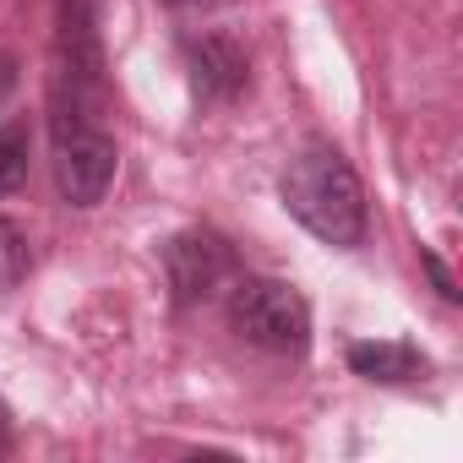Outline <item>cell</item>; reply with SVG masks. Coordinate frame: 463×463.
Returning <instances> with one entry per match:
<instances>
[{"label": "cell", "mask_w": 463, "mask_h": 463, "mask_svg": "<svg viewBox=\"0 0 463 463\" xmlns=\"http://www.w3.org/2000/svg\"><path fill=\"white\" fill-rule=\"evenodd\" d=\"M279 196L289 207V218L322 246H338V251H354L365 241V223H371V207H365V185L354 175V164L338 153V147H306L289 158L284 180H279Z\"/></svg>", "instance_id": "6da1fadb"}, {"label": "cell", "mask_w": 463, "mask_h": 463, "mask_svg": "<svg viewBox=\"0 0 463 463\" xmlns=\"http://www.w3.org/2000/svg\"><path fill=\"white\" fill-rule=\"evenodd\" d=\"M104 39L99 0H61L55 55H50V131L55 126H104Z\"/></svg>", "instance_id": "7a4b0ae2"}, {"label": "cell", "mask_w": 463, "mask_h": 463, "mask_svg": "<svg viewBox=\"0 0 463 463\" xmlns=\"http://www.w3.org/2000/svg\"><path fill=\"white\" fill-rule=\"evenodd\" d=\"M229 327L262 354L311 349V306L284 279H235V289H229Z\"/></svg>", "instance_id": "3957f363"}, {"label": "cell", "mask_w": 463, "mask_h": 463, "mask_svg": "<svg viewBox=\"0 0 463 463\" xmlns=\"http://www.w3.org/2000/svg\"><path fill=\"white\" fill-rule=\"evenodd\" d=\"M50 164H55V191L66 207H99L115 185L120 147H115L109 126H55Z\"/></svg>", "instance_id": "277c9868"}, {"label": "cell", "mask_w": 463, "mask_h": 463, "mask_svg": "<svg viewBox=\"0 0 463 463\" xmlns=\"http://www.w3.org/2000/svg\"><path fill=\"white\" fill-rule=\"evenodd\" d=\"M164 279H169V295L180 311L207 306L213 295L235 284V246L218 229H180L164 246Z\"/></svg>", "instance_id": "5b68a950"}, {"label": "cell", "mask_w": 463, "mask_h": 463, "mask_svg": "<svg viewBox=\"0 0 463 463\" xmlns=\"http://www.w3.org/2000/svg\"><path fill=\"white\" fill-rule=\"evenodd\" d=\"M185 71H191V93L202 104H235L251 88V61L235 39L223 33H202L185 44Z\"/></svg>", "instance_id": "8992f818"}, {"label": "cell", "mask_w": 463, "mask_h": 463, "mask_svg": "<svg viewBox=\"0 0 463 463\" xmlns=\"http://www.w3.org/2000/svg\"><path fill=\"white\" fill-rule=\"evenodd\" d=\"M349 371L365 382H420L425 376V354L403 338H376V344H349Z\"/></svg>", "instance_id": "52a82bcc"}, {"label": "cell", "mask_w": 463, "mask_h": 463, "mask_svg": "<svg viewBox=\"0 0 463 463\" xmlns=\"http://www.w3.org/2000/svg\"><path fill=\"white\" fill-rule=\"evenodd\" d=\"M28 164H33V131L23 120L0 126V196H17L28 185Z\"/></svg>", "instance_id": "ba28073f"}, {"label": "cell", "mask_w": 463, "mask_h": 463, "mask_svg": "<svg viewBox=\"0 0 463 463\" xmlns=\"http://www.w3.org/2000/svg\"><path fill=\"white\" fill-rule=\"evenodd\" d=\"M33 268V251H28V235L12 223V218H0V295L17 289Z\"/></svg>", "instance_id": "9c48e42d"}, {"label": "cell", "mask_w": 463, "mask_h": 463, "mask_svg": "<svg viewBox=\"0 0 463 463\" xmlns=\"http://www.w3.org/2000/svg\"><path fill=\"white\" fill-rule=\"evenodd\" d=\"M420 262H425V273H430V284H436V295H441L447 306H458V284L447 279V268H441V257H436V251H420Z\"/></svg>", "instance_id": "30bf717a"}, {"label": "cell", "mask_w": 463, "mask_h": 463, "mask_svg": "<svg viewBox=\"0 0 463 463\" xmlns=\"http://www.w3.org/2000/svg\"><path fill=\"white\" fill-rule=\"evenodd\" d=\"M12 88H17V61H12V55H0V99H6Z\"/></svg>", "instance_id": "8fae6325"}, {"label": "cell", "mask_w": 463, "mask_h": 463, "mask_svg": "<svg viewBox=\"0 0 463 463\" xmlns=\"http://www.w3.org/2000/svg\"><path fill=\"white\" fill-rule=\"evenodd\" d=\"M0 452H12V409L0 398Z\"/></svg>", "instance_id": "7c38bea8"}, {"label": "cell", "mask_w": 463, "mask_h": 463, "mask_svg": "<svg viewBox=\"0 0 463 463\" xmlns=\"http://www.w3.org/2000/svg\"><path fill=\"white\" fill-rule=\"evenodd\" d=\"M164 6H180L185 12V6H213V0H164Z\"/></svg>", "instance_id": "4fadbf2b"}]
</instances>
